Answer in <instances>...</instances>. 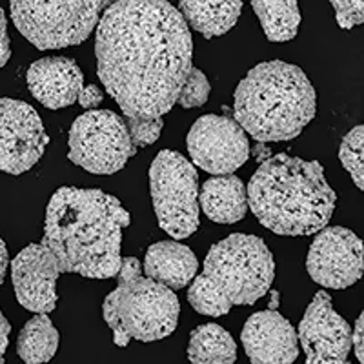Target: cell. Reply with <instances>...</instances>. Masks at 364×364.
<instances>
[{"label":"cell","instance_id":"6da1fadb","mask_svg":"<svg viewBox=\"0 0 364 364\" xmlns=\"http://www.w3.org/2000/svg\"><path fill=\"white\" fill-rule=\"evenodd\" d=\"M97 75L126 117H162L177 102L193 60L182 13L168 0H115L95 37Z\"/></svg>","mask_w":364,"mask_h":364},{"label":"cell","instance_id":"7a4b0ae2","mask_svg":"<svg viewBox=\"0 0 364 364\" xmlns=\"http://www.w3.org/2000/svg\"><path fill=\"white\" fill-rule=\"evenodd\" d=\"M129 223L128 210L113 195L64 186L48 204L42 245L51 250L60 273L115 277L122 264V230Z\"/></svg>","mask_w":364,"mask_h":364},{"label":"cell","instance_id":"3957f363","mask_svg":"<svg viewBox=\"0 0 364 364\" xmlns=\"http://www.w3.org/2000/svg\"><path fill=\"white\" fill-rule=\"evenodd\" d=\"M248 208L269 232L284 237L314 235L328 226L337 193L317 161L279 154L262 162L252 175Z\"/></svg>","mask_w":364,"mask_h":364},{"label":"cell","instance_id":"277c9868","mask_svg":"<svg viewBox=\"0 0 364 364\" xmlns=\"http://www.w3.org/2000/svg\"><path fill=\"white\" fill-rule=\"evenodd\" d=\"M315 112L317 95L306 73L282 60L257 64L235 90V120L259 142L297 139Z\"/></svg>","mask_w":364,"mask_h":364},{"label":"cell","instance_id":"5b68a950","mask_svg":"<svg viewBox=\"0 0 364 364\" xmlns=\"http://www.w3.org/2000/svg\"><path fill=\"white\" fill-rule=\"evenodd\" d=\"M188 301L208 317H223L233 306H250L269 291L275 261L261 237L232 233L213 245L203 272L193 277Z\"/></svg>","mask_w":364,"mask_h":364},{"label":"cell","instance_id":"8992f818","mask_svg":"<svg viewBox=\"0 0 364 364\" xmlns=\"http://www.w3.org/2000/svg\"><path fill=\"white\" fill-rule=\"evenodd\" d=\"M142 266L135 257H124L119 282L102 304L104 321L113 330L117 346H128L132 339L154 343L171 336L178 324L177 295L171 288L142 277Z\"/></svg>","mask_w":364,"mask_h":364},{"label":"cell","instance_id":"52a82bcc","mask_svg":"<svg viewBox=\"0 0 364 364\" xmlns=\"http://www.w3.org/2000/svg\"><path fill=\"white\" fill-rule=\"evenodd\" d=\"M115 0H9L15 28L37 50H63L86 41Z\"/></svg>","mask_w":364,"mask_h":364},{"label":"cell","instance_id":"ba28073f","mask_svg":"<svg viewBox=\"0 0 364 364\" xmlns=\"http://www.w3.org/2000/svg\"><path fill=\"white\" fill-rule=\"evenodd\" d=\"M149 193L159 226L173 239H188L200 226L199 175L186 157L162 149L149 168Z\"/></svg>","mask_w":364,"mask_h":364},{"label":"cell","instance_id":"9c48e42d","mask_svg":"<svg viewBox=\"0 0 364 364\" xmlns=\"http://www.w3.org/2000/svg\"><path fill=\"white\" fill-rule=\"evenodd\" d=\"M68 146V159L95 175L117 173L136 154L126 120L109 109H87L77 117Z\"/></svg>","mask_w":364,"mask_h":364},{"label":"cell","instance_id":"30bf717a","mask_svg":"<svg viewBox=\"0 0 364 364\" xmlns=\"http://www.w3.org/2000/svg\"><path fill=\"white\" fill-rule=\"evenodd\" d=\"M186 144L193 166L211 175L235 173L250 159L246 132L230 117L203 115L197 119Z\"/></svg>","mask_w":364,"mask_h":364},{"label":"cell","instance_id":"8fae6325","mask_svg":"<svg viewBox=\"0 0 364 364\" xmlns=\"http://www.w3.org/2000/svg\"><path fill=\"white\" fill-rule=\"evenodd\" d=\"M50 136L37 109L17 99H0V171L21 175L41 161Z\"/></svg>","mask_w":364,"mask_h":364},{"label":"cell","instance_id":"7c38bea8","mask_svg":"<svg viewBox=\"0 0 364 364\" xmlns=\"http://www.w3.org/2000/svg\"><path fill=\"white\" fill-rule=\"evenodd\" d=\"M311 242L306 269L314 282L344 290L363 277V240L348 228L324 226Z\"/></svg>","mask_w":364,"mask_h":364},{"label":"cell","instance_id":"4fadbf2b","mask_svg":"<svg viewBox=\"0 0 364 364\" xmlns=\"http://www.w3.org/2000/svg\"><path fill=\"white\" fill-rule=\"evenodd\" d=\"M297 339L308 364L348 363L352 350V328L333 310L324 290L314 295L306 314L299 323Z\"/></svg>","mask_w":364,"mask_h":364},{"label":"cell","instance_id":"5bb4252c","mask_svg":"<svg viewBox=\"0 0 364 364\" xmlns=\"http://www.w3.org/2000/svg\"><path fill=\"white\" fill-rule=\"evenodd\" d=\"M60 268L46 245H29L11 261V282L22 308L50 314L57 306V279Z\"/></svg>","mask_w":364,"mask_h":364},{"label":"cell","instance_id":"9a60e30c","mask_svg":"<svg viewBox=\"0 0 364 364\" xmlns=\"http://www.w3.org/2000/svg\"><path fill=\"white\" fill-rule=\"evenodd\" d=\"M240 343L253 364H291L299 357L297 330L269 308L246 321Z\"/></svg>","mask_w":364,"mask_h":364},{"label":"cell","instance_id":"2e32d148","mask_svg":"<svg viewBox=\"0 0 364 364\" xmlns=\"http://www.w3.org/2000/svg\"><path fill=\"white\" fill-rule=\"evenodd\" d=\"M31 95L48 109H63L77 102L84 73L70 57H44L26 73Z\"/></svg>","mask_w":364,"mask_h":364},{"label":"cell","instance_id":"e0dca14e","mask_svg":"<svg viewBox=\"0 0 364 364\" xmlns=\"http://www.w3.org/2000/svg\"><path fill=\"white\" fill-rule=\"evenodd\" d=\"M199 269L197 255L177 240H161L148 248L144 257L146 277L171 290L186 288Z\"/></svg>","mask_w":364,"mask_h":364},{"label":"cell","instance_id":"ac0fdd59","mask_svg":"<svg viewBox=\"0 0 364 364\" xmlns=\"http://www.w3.org/2000/svg\"><path fill=\"white\" fill-rule=\"evenodd\" d=\"M204 215L217 224H235L248 213V193L245 182L233 173L208 178L199 193Z\"/></svg>","mask_w":364,"mask_h":364},{"label":"cell","instance_id":"d6986e66","mask_svg":"<svg viewBox=\"0 0 364 364\" xmlns=\"http://www.w3.org/2000/svg\"><path fill=\"white\" fill-rule=\"evenodd\" d=\"M178 11L204 38L228 33L242 13V0H178Z\"/></svg>","mask_w":364,"mask_h":364},{"label":"cell","instance_id":"ffe728a7","mask_svg":"<svg viewBox=\"0 0 364 364\" xmlns=\"http://www.w3.org/2000/svg\"><path fill=\"white\" fill-rule=\"evenodd\" d=\"M188 359L193 364H232L237 360V343L219 324H200L191 331Z\"/></svg>","mask_w":364,"mask_h":364},{"label":"cell","instance_id":"44dd1931","mask_svg":"<svg viewBox=\"0 0 364 364\" xmlns=\"http://www.w3.org/2000/svg\"><path fill=\"white\" fill-rule=\"evenodd\" d=\"M58 341L60 336L48 314H37L18 333L17 353L28 364L48 363L57 353Z\"/></svg>","mask_w":364,"mask_h":364},{"label":"cell","instance_id":"7402d4cb","mask_svg":"<svg viewBox=\"0 0 364 364\" xmlns=\"http://www.w3.org/2000/svg\"><path fill=\"white\" fill-rule=\"evenodd\" d=\"M253 13L272 42L295 38L301 26L299 0H252Z\"/></svg>","mask_w":364,"mask_h":364},{"label":"cell","instance_id":"603a6c76","mask_svg":"<svg viewBox=\"0 0 364 364\" xmlns=\"http://www.w3.org/2000/svg\"><path fill=\"white\" fill-rule=\"evenodd\" d=\"M339 159L359 190L364 188V128L357 126L341 142Z\"/></svg>","mask_w":364,"mask_h":364},{"label":"cell","instance_id":"cb8c5ba5","mask_svg":"<svg viewBox=\"0 0 364 364\" xmlns=\"http://www.w3.org/2000/svg\"><path fill=\"white\" fill-rule=\"evenodd\" d=\"M210 80H208L206 75L200 70L191 66L190 73H188L186 80L182 84L181 91H178L177 102L182 109H193L204 106L210 97Z\"/></svg>","mask_w":364,"mask_h":364},{"label":"cell","instance_id":"d4e9b609","mask_svg":"<svg viewBox=\"0 0 364 364\" xmlns=\"http://www.w3.org/2000/svg\"><path fill=\"white\" fill-rule=\"evenodd\" d=\"M162 126H164L162 117H151V119L126 117V128H128L129 139L136 148H146V146L157 142Z\"/></svg>","mask_w":364,"mask_h":364},{"label":"cell","instance_id":"484cf974","mask_svg":"<svg viewBox=\"0 0 364 364\" xmlns=\"http://www.w3.org/2000/svg\"><path fill=\"white\" fill-rule=\"evenodd\" d=\"M336 9L337 24L343 29H352L364 22V0H330Z\"/></svg>","mask_w":364,"mask_h":364},{"label":"cell","instance_id":"4316f807","mask_svg":"<svg viewBox=\"0 0 364 364\" xmlns=\"http://www.w3.org/2000/svg\"><path fill=\"white\" fill-rule=\"evenodd\" d=\"M104 95L100 91L99 86L95 84H87V86H82V90L79 91V97H77V102L82 106L84 109H97L102 102Z\"/></svg>","mask_w":364,"mask_h":364},{"label":"cell","instance_id":"83f0119b","mask_svg":"<svg viewBox=\"0 0 364 364\" xmlns=\"http://www.w3.org/2000/svg\"><path fill=\"white\" fill-rule=\"evenodd\" d=\"M11 57V44H9L8 18L4 9L0 8V68H4Z\"/></svg>","mask_w":364,"mask_h":364},{"label":"cell","instance_id":"f1b7e54d","mask_svg":"<svg viewBox=\"0 0 364 364\" xmlns=\"http://www.w3.org/2000/svg\"><path fill=\"white\" fill-rule=\"evenodd\" d=\"M352 346L355 348V355L359 363H364V315H359L355 328L352 330Z\"/></svg>","mask_w":364,"mask_h":364},{"label":"cell","instance_id":"f546056e","mask_svg":"<svg viewBox=\"0 0 364 364\" xmlns=\"http://www.w3.org/2000/svg\"><path fill=\"white\" fill-rule=\"evenodd\" d=\"M9 333H11V324L8 323L4 314L0 311V364L4 363L6 350H8L9 344Z\"/></svg>","mask_w":364,"mask_h":364},{"label":"cell","instance_id":"4dcf8cb0","mask_svg":"<svg viewBox=\"0 0 364 364\" xmlns=\"http://www.w3.org/2000/svg\"><path fill=\"white\" fill-rule=\"evenodd\" d=\"M8 264H9V253H8V246L2 239H0V286L4 284L6 279V272H8Z\"/></svg>","mask_w":364,"mask_h":364},{"label":"cell","instance_id":"1f68e13d","mask_svg":"<svg viewBox=\"0 0 364 364\" xmlns=\"http://www.w3.org/2000/svg\"><path fill=\"white\" fill-rule=\"evenodd\" d=\"M279 304V291H272V302H269V310H275Z\"/></svg>","mask_w":364,"mask_h":364}]
</instances>
